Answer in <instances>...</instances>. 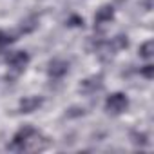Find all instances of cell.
Returning a JSON list of instances; mask_svg holds the SVG:
<instances>
[{
	"instance_id": "obj_8",
	"label": "cell",
	"mask_w": 154,
	"mask_h": 154,
	"mask_svg": "<svg viewBox=\"0 0 154 154\" xmlns=\"http://www.w3.org/2000/svg\"><path fill=\"white\" fill-rule=\"evenodd\" d=\"M143 74L147 78H152V65H147V69H143Z\"/></svg>"
},
{
	"instance_id": "obj_6",
	"label": "cell",
	"mask_w": 154,
	"mask_h": 154,
	"mask_svg": "<svg viewBox=\"0 0 154 154\" xmlns=\"http://www.w3.org/2000/svg\"><path fill=\"white\" fill-rule=\"evenodd\" d=\"M152 53H154V45H152V42H145V44L140 47V56L145 58V60H149V58L152 56Z\"/></svg>"
},
{
	"instance_id": "obj_5",
	"label": "cell",
	"mask_w": 154,
	"mask_h": 154,
	"mask_svg": "<svg viewBox=\"0 0 154 154\" xmlns=\"http://www.w3.org/2000/svg\"><path fill=\"white\" fill-rule=\"evenodd\" d=\"M111 20H112V9H111L109 6L100 8L98 13L94 15V22H98V24H107V22H111Z\"/></svg>"
},
{
	"instance_id": "obj_7",
	"label": "cell",
	"mask_w": 154,
	"mask_h": 154,
	"mask_svg": "<svg viewBox=\"0 0 154 154\" xmlns=\"http://www.w3.org/2000/svg\"><path fill=\"white\" fill-rule=\"evenodd\" d=\"M11 42V36L8 33H0V44H9Z\"/></svg>"
},
{
	"instance_id": "obj_2",
	"label": "cell",
	"mask_w": 154,
	"mask_h": 154,
	"mask_svg": "<svg viewBox=\"0 0 154 154\" xmlns=\"http://www.w3.org/2000/svg\"><path fill=\"white\" fill-rule=\"evenodd\" d=\"M40 105H42V98H38V96H26L20 102V111L22 112H35Z\"/></svg>"
},
{
	"instance_id": "obj_1",
	"label": "cell",
	"mask_w": 154,
	"mask_h": 154,
	"mask_svg": "<svg viewBox=\"0 0 154 154\" xmlns=\"http://www.w3.org/2000/svg\"><path fill=\"white\" fill-rule=\"evenodd\" d=\"M127 105H129V100H127V96L122 94V93L111 94V96L107 98V102H105V109H107V112H111V114H122V112L127 109Z\"/></svg>"
},
{
	"instance_id": "obj_3",
	"label": "cell",
	"mask_w": 154,
	"mask_h": 154,
	"mask_svg": "<svg viewBox=\"0 0 154 154\" xmlns=\"http://www.w3.org/2000/svg\"><path fill=\"white\" fill-rule=\"evenodd\" d=\"M9 63H11V67H15V69H24V67L29 63V56H27V53H24V51H17V53H13V54L9 56Z\"/></svg>"
},
{
	"instance_id": "obj_4",
	"label": "cell",
	"mask_w": 154,
	"mask_h": 154,
	"mask_svg": "<svg viewBox=\"0 0 154 154\" xmlns=\"http://www.w3.org/2000/svg\"><path fill=\"white\" fill-rule=\"evenodd\" d=\"M69 71V63L63 60H53L49 63V74L51 76H63Z\"/></svg>"
}]
</instances>
